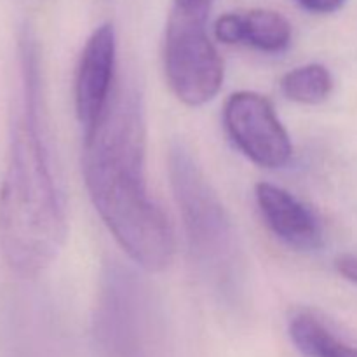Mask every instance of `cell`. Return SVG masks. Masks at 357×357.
<instances>
[{"label": "cell", "mask_w": 357, "mask_h": 357, "mask_svg": "<svg viewBox=\"0 0 357 357\" xmlns=\"http://www.w3.org/2000/svg\"><path fill=\"white\" fill-rule=\"evenodd\" d=\"M208 0H174L166 26L164 70L180 101L201 107L218 94L223 61L208 35Z\"/></svg>", "instance_id": "277c9868"}, {"label": "cell", "mask_w": 357, "mask_h": 357, "mask_svg": "<svg viewBox=\"0 0 357 357\" xmlns=\"http://www.w3.org/2000/svg\"><path fill=\"white\" fill-rule=\"evenodd\" d=\"M335 267L347 281L357 284V257H354V255H342L335 261Z\"/></svg>", "instance_id": "4fadbf2b"}, {"label": "cell", "mask_w": 357, "mask_h": 357, "mask_svg": "<svg viewBox=\"0 0 357 357\" xmlns=\"http://www.w3.org/2000/svg\"><path fill=\"white\" fill-rule=\"evenodd\" d=\"M115 31L110 23L91 33L75 72V110L84 135L96 126L110 103L115 80Z\"/></svg>", "instance_id": "52a82bcc"}, {"label": "cell", "mask_w": 357, "mask_h": 357, "mask_svg": "<svg viewBox=\"0 0 357 357\" xmlns=\"http://www.w3.org/2000/svg\"><path fill=\"white\" fill-rule=\"evenodd\" d=\"M84 138L82 173L91 202L138 267L160 272L176 250L173 227L146 185V126L139 91L121 82Z\"/></svg>", "instance_id": "6da1fadb"}, {"label": "cell", "mask_w": 357, "mask_h": 357, "mask_svg": "<svg viewBox=\"0 0 357 357\" xmlns=\"http://www.w3.org/2000/svg\"><path fill=\"white\" fill-rule=\"evenodd\" d=\"M333 79L330 70L319 63L298 66L281 79V91L288 100L300 105H319L330 96Z\"/></svg>", "instance_id": "8fae6325"}, {"label": "cell", "mask_w": 357, "mask_h": 357, "mask_svg": "<svg viewBox=\"0 0 357 357\" xmlns=\"http://www.w3.org/2000/svg\"><path fill=\"white\" fill-rule=\"evenodd\" d=\"M150 319L149 302L135 275L112 272L96 319L103 357H155Z\"/></svg>", "instance_id": "5b68a950"}, {"label": "cell", "mask_w": 357, "mask_h": 357, "mask_svg": "<svg viewBox=\"0 0 357 357\" xmlns=\"http://www.w3.org/2000/svg\"><path fill=\"white\" fill-rule=\"evenodd\" d=\"M289 337L305 357H357V347L335 335L312 312H296L289 321Z\"/></svg>", "instance_id": "30bf717a"}, {"label": "cell", "mask_w": 357, "mask_h": 357, "mask_svg": "<svg viewBox=\"0 0 357 357\" xmlns=\"http://www.w3.org/2000/svg\"><path fill=\"white\" fill-rule=\"evenodd\" d=\"M215 35L223 44H244L264 52H282L291 42V24L275 10L229 13L216 21Z\"/></svg>", "instance_id": "9c48e42d"}, {"label": "cell", "mask_w": 357, "mask_h": 357, "mask_svg": "<svg viewBox=\"0 0 357 357\" xmlns=\"http://www.w3.org/2000/svg\"><path fill=\"white\" fill-rule=\"evenodd\" d=\"M302 9L309 10L314 14H331L337 13L338 9H342L345 3V0H296Z\"/></svg>", "instance_id": "7c38bea8"}, {"label": "cell", "mask_w": 357, "mask_h": 357, "mask_svg": "<svg viewBox=\"0 0 357 357\" xmlns=\"http://www.w3.org/2000/svg\"><path fill=\"white\" fill-rule=\"evenodd\" d=\"M257 204L265 225L278 239L298 251H314L323 246V229L310 208L278 185H257Z\"/></svg>", "instance_id": "ba28073f"}, {"label": "cell", "mask_w": 357, "mask_h": 357, "mask_svg": "<svg viewBox=\"0 0 357 357\" xmlns=\"http://www.w3.org/2000/svg\"><path fill=\"white\" fill-rule=\"evenodd\" d=\"M223 122L234 145L255 164L279 169L289 162L293 145L271 101L253 91H239L227 100Z\"/></svg>", "instance_id": "8992f818"}, {"label": "cell", "mask_w": 357, "mask_h": 357, "mask_svg": "<svg viewBox=\"0 0 357 357\" xmlns=\"http://www.w3.org/2000/svg\"><path fill=\"white\" fill-rule=\"evenodd\" d=\"M20 79L0 185V253L13 274L33 279L58 257L66 222L45 142L40 61L30 30L20 38Z\"/></svg>", "instance_id": "7a4b0ae2"}, {"label": "cell", "mask_w": 357, "mask_h": 357, "mask_svg": "<svg viewBox=\"0 0 357 357\" xmlns=\"http://www.w3.org/2000/svg\"><path fill=\"white\" fill-rule=\"evenodd\" d=\"M208 2H213V0H208Z\"/></svg>", "instance_id": "5bb4252c"}, {"label": "cell", "mask_w": 357, "mask_h": 357, "mask_svg": "<svg viewBox=\"0 0 357 357\" xmlns=\"http://www.w3.org/2000/svg\"><path fill=\"white\" fill-rule=\"evenodd\" d=\"M167 171L195 267L223 300H234L244 281V257L222 199L185 146L169 150Z\"/></svg>", "instance_id": "3957f363"}]
</instances>
